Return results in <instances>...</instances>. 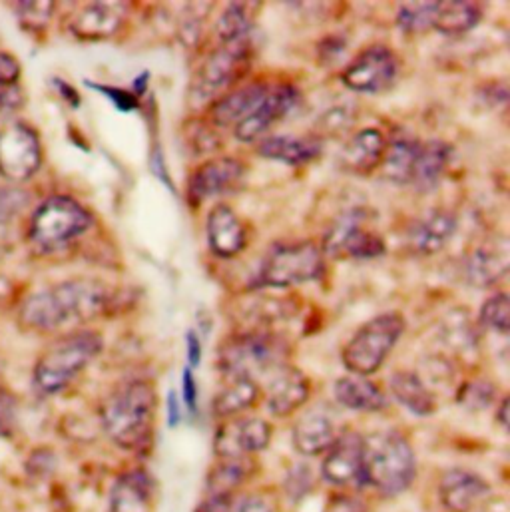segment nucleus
Here are the masks:
<instances>
[{
    "label": "nucleus",
    "instance_id": "8",
    "mask_svg": "<svg viewBox=\"0 0 510 512\" xmlns=\"http://www.w3.org/2000/svg\"><path fill=\"white\" fill-rule=\"evenodd\" d=\"M325 275V254L313 242L275 246L263 259L254 285L261 287H291L299 283L319 281Z\"/></svg>",
    "mask_w": 510,
    "mask_h": 512
},
{
    "label": "nucleus",
    "instance_id": "23",
    "mask_svg": "<svg viewBox=\"0 0 510 512\" xmlns=\"http://www.w3.org/2000/svg\"><path fill=\"white\" fill-rule=\"evenodd\" d=\"M323 142L317 136H269L257 146V154L287 166H305L317 160Z\"/></svg>",
    "mask_w": 510,
    "mask_h": 512
},
{
    "label": "nucleus",
    "instance_id": "7",
    "mask_svg": "<svg viewBox=\"0 0 510 512\" xmlns=\"http://www.w3.org/2000/svg\"><path fill=\"white\" fill-rule=\"evenodd\" d=\"M92 226L90 212L70 196H54L38 206L30 220L28 238L40 250H56Z\"/></svg>",
    "mask_w": 510,
    "mask_h": 512
},
{
    "label": "nucleus",
    "instance_id": "37",
    "mask_svg": "<svg viewBox=\"0 0 510 512\" xmlns=\"http://www.w3.org/2000/svg\"><path fill=\"white\" fill-rule=\"evenodd\" d=\"M481 327H487L495 333L507 335L510 327V299L507 293H495L491 295L479 313Z\"/></svg>",
    "mask_w": 510,
    "mask_h": 512
},
{
    "label": "nucleus",
    "instance_id": "44",
    "mask_svg": "<svg viewBox=\"0 0 510 512\" xmlns=\"http://www.w3.org/2000/svg\"><path fill=\"white\" fill-rule=\"evenodd\" d=\"M351 122H353L351 112H347V110H343V108H333V110H329L327 114H323V118H321V126H323L329 134H335V132H339V130H345Z\"/></svg>",
    "mask_w": 510,
    "mask_h": 512
},
{
    "label": "nucleus",
    "instance_id": "5",
    "mask_svg": "<svg viewBox=\"0 0 510 512\" xmlns=\"http://www.w3.org/2000/svg\"><path fill=\"white\" fill-rule=\"evenodd\" d=\"M405 317L399 311L381 313L363 323L343 349V365L359 377H369L385 363L405 331Z\"/></svg>",
    "mask_w": 510,
    "mask_h": 512
},
{
    "label": "nucleus",
    "instance_id": "50",
    "mask_svg": "<svg viewBox=\"0 0 510 512\" xmlns=\"http://www.w3.org/2000/svg\"><path fill=\"white\" fill-rule=\"evenodd\" d=\"M230 512H271L269 511V507L263 503V501H259V499H246L244 503H240L238 507H232Z\"/></svg>",
    "mask_w": 510,
    "mask_h": 512
},
{
    "label": "nucleus",
    "instance_id": "47",
    "mask_svg": "<svg viewBox=\"0 0 510 512\" xmlns=\"http://www.w3.org/2000/svg\"><path fill=\"white\" fill-rule=\"evenodd\" d=\"M186 343H188V361H190V367L194 369L202 361V341L196 331H188Z\"/></svg>",
    "mask_w": 510,
    "mask_h": 512
},
{
    "label": "nucleus",
    "instance_id": "25",
    "mask_svg": "<svg viewBox=\"0 0 510 512\" xmlns=\"http://www.w3.org/2000/svg\"><path fill=\"white\" fill-rule=\"evenodd\" d=\"M335 425L331 417L319 409L307 411L293 427V445L305 457H317L335 443Z\"/></svg>",
    "mask_w": 510,
    "mask_h": 512
},
{
    "label": "nucleus",
    "instance_id": "51",
    "mask_svg": "<svg viewBox=\"0 0 510 512\" xmlns=\"http://www.w3.org/2000/svg\"><path fill=\"white\" fill-rule=\"evenodd\" d=\"M168 423H170V427H176L180 423V405H178L174 391H170V395H168Z\"/></svg>",
    "mask_w": 510,
    "mask_h": 512
},
{
    "label": "nucleus",
    "instance_id": "21",
    "mask_svg": "<svg viewBox=\"0 0 510 512\" xmlns=\"http://www.w3.org/2000/svg\"><path fill=\"white\" fill-rule=\"evenodd\" d=\"M441 501L451 512H471L489 497V485L475 473L453 469L441 481Z\"/></svg>",
    "mask_w": 510,
    "mask_h": 512
},
{
    "label": "nucleus",
    "instance_id": "3",
    "mask_svg": "<svg viewBox=\"0 0 510 512\" xmlns=\"http://www.w3.org/2000/svg\"><path fill=\"white\" fill-rule=\"evenodd\" d=\"M415 473V453L401 433L385 431L363 439V483L381 495H401L413 483Z\"/></svg>",
    "mask_w": 510,
    "mask_h": 512
},
{
    "label": "nucleus",
    "instance_id": "14",
    "mask_svg": "<svg viewBox=\"0 0 510 512\" xmlns=\"http://www.w3.org/2000/svg\"><path fill=\"white\" fill-rule=\"evenodd\" d=\"M301 100V94L291 84H277L271 86L263 100L255 106L254 110L234 126L236 138L240 142H254L263 132H267L275 122L285 118Z\"/></svg>",
    "mask_w": 510,
    "mask_h": 512
},
{
    "label": "nucleus",
    "instance_id": "18",
    "mask_svg": "<svg viewBox=\"0 0 510 512\" xmlns=\"http://www.w3.org/2000/svg\"><path fill=\"white\" fill-rule=\"evenodd\" d=\"M455 232L457 216L451 210L435 208L409 228L407 244L419 256H435L451 242Z\"/></svg>",
    "mask_w": 510,
    "mask_h": 512
},
{
    "label": "nucleus",
    "instance_id": "24",
    "mask_svg": "<svg viewBox=\"0 0 510 512\" xmlns=\"http://www.w3.org/2000/svg\"><path fill=\"white\" fill-rule=\"evenodd\" d=\"M269 84L254 82L220 96L210 108V120L218 128L240 124L269 92Z\"/></svg>",
    "mask_w": 510,
    "mask_h": 512
},
{
    "label": "nucleus",
    "instance_id": "19",
    "mask_svg": "<svg viewBox=\"0 0 510 512\" xmlns=\"http://www.w3.org/2000/svg\"><path fill=\"white\" fill-rule=\"evenodd\" d=\"M309 393V379L299 369L281 365L271 373L267 385V409L275 417H287L309 399Z\"/></svg>",
    "mask_w": 510,
    "mask_h": 512
},
{
    "label": "nucleus",
    "instance_id": "22",
    "mask_svg": "<svg viewBox=\"0 0 510 512\" xmlns=\"http://www.w3.org/2000/svg\"><path fill=\"white\" fill-rule=\"evenodd\" d=\"M387 150V140L377 128L355 132L341 150L339 162L345 170L355 174H369L381 166Z\"/></svg>",
    "mask_w": 510,
    "mask_h": 512
},
{
    "label": "nucleus",
    "instance_id": "30",
    "mask_svg": "<svg viewBox=\"0 0 510 512\" xmlns=\"http://www.w3.org/2000/svg\"><path fill=\"white\" fill-rule=\"evenodd\" d=\"M393 397L413 415L429 417L437 411V401L433 393L427 389L423 379L413 371H397L391 381Z\"/></svg>",
    "mask_w": 510,
    "mask_h": 512
},
{
    "label": "nucleus",
    "instance_id": "29",
    "mask_svg": "<svg viewBox=\"0 0 510 512\" xmlns=\"http://www.w3.org/2000/svg\"><path fill=\"white\" fill-rule=\"evenodd\" d=\"M421 148V140L413 136H399L387 144L385 156L381 160L383 178L397 186H411L415 160Z\"/></svg>",
    "mask_w": 510,
    "mask_h": 512
},
{
    "label": "nucleus",
    "instance_id": "46",
    "mask_svg": "<svg viewBox=\"0 0 510 512\" xmlns=\"http://www.w3.org/2000/svg\"><path fill=\"white\" fill-rule=\"evenodd\" d=\"M184 401L190 411H196L198 405V389H196V379L192 369L184 371Z\"/></svg>",
    "mask_w": 510,
    "mask_h": 512
},
{
    "label": "nucleus",
    "instance_id": "9",
    "mask_svg": "<svg viewBox=\"0 0 510 512\" xmlns=\"http://www.w3.org/2000/svg\"><path fill=\"white\" fill-rule=\"evenodd\" d=\"M323 254L333 259H377L385 256V240L367 226V214L351 210L335 220L323 240Z\"/></svg>",
    "mask_w": 510,
    "mask_h": 512
},
{
    "label": "nucleus",
    "instance_id": "1",
    "mask_svg": "<svg viewBox=\"0 0 510 512\" xmlns=\"http://www.w3.org/2000/svg\"><path fill=\"white\" fill-rule=\"evenodd\" d=\"M108 301L110 287L102 281L70 279L30 295L20 309V321L34 331H54L98 317Z\"/></svg>",
    "mask_w": 510,
    "mask_h": 512
},
{
    "label": "nucleus",
    "instance_id": "35",
    "mask_svg": "<svg viewBox=\"0 0 510 512\" xmlns=\"http://www.w3.org/2000/svg\"><path fill=\"white\" fill-rule=\"evenodd\" d=\"M220 44L252 40V22L246 4L230 2L218 22Z\"/></svg>",
    "mask_w": 510,
    "mask_h": 512
},
{
    "label": "nucleus",
    "instance_id": "16",
    "mask_svg": "<svg viewBox=\"0 0 510 512\" xmlns=\"http://www.w3.org/2000/svg\"><path fill=\"white\" fill-rule=\"evenodd\" d=\"M510 267V246L507 236L483 240L467 257V281L475 287H491L505 279Z\"/></svg>",
    "mask_w": 510,
    "mask_h": 512
},
{
    "label": "nucleus",
    "instance_id": "40",
    "mask_svg": "<svg viewBox=\"0 0 510 512\" xmlns=\"http://www.w3.org/2000/svg\"><path fill=\"white\" fill-rule=\"evenodd\" d=\"M445 341L455 349H469L475 345L477 335L465 313L463 317L459 315L457 319H449L445 323Z\"/></svg>",
    "mask_w": 510,
    "mask_h": 512
},
{
    "label": "nucleus",
    "instance_id": "36",
    "mask_svg": "<svg viewBox=\"0 0 510 512\" xmlns=\"http://www.w3.org/2000/svg\"><path fill=\"white\" fill-rule=\"evenodd\" d=\"M441 2H405L397 12V26L405 34H417L433 28Z\"/></svg>",
    "mask_w": 510,
    "mask_h": 512
},
{
    "label": "nucleus",
    "instance_id": "31",
    "mask_svg": "<svg viewBox=\"0 0 510 512\" xmlns=\"http://www.w3.org/2000/svg\"><path fill=\"white\" fill-rule=\"evenodd\" d=\"M154 495V481L144 471L126 473L112 491V512H148Z\"/></svg>",
    "mask_w": 510,
    "mask_h": 512
},
{
    "label": "nucleus",
    "instance_id": "45",
    "mask_svg": "<svg viewBox=\"0 0 510 512\" xmlns=\"http://www.w3.org/2000/svg\"><path fill=\"white\" fill-rule=\"evenodd\" d=\"M343 50H345V38L331 34V36H327V38L319 44V58H321L323 62H333V60H337V56H339Z\"/></svg>",
    "mask_w": 510,
    "mask_h": 512
},
{
    "label": "nucleus",
    "instance_id": "43",
    "mask_svg": "<svg viewBox=\"0 0 510 512\" xmlns=\"http://www.w3.org/2000/svg\"><path fill=\"white\" fill-rule=\"evenodd\" d=\"M20 78V64L14 56L0 52V88L18 86Z\"/></svg>",
    "mask_w": 510,
    "mask_h": 512
},
{
    "label": "nucleus",
    "instance_id": "13",
    "mask_svg": "<svg viewBox=\"0 0 510 512\" xmlns=\"http://www.w3.org/2000/svg\"><path fill=\"white\" fill-rule=\"evenodd\" d=\"M246 180V166L236 158H218L202 164L188 182V200L194 206L230 194Z\"/></svg>",
    "mask_w": 510,
    "mask_h": 512
},
{
    "label": "nucleus",
    "instance_id": "2",
    "mask_svg": "<svg viewBox=\"0 0 510 512\" xmlns=\"http://www.w3.org/2000/svg\"><path fill=\"white\" fill-rule=\"evenodd\" d=\"M156 393L148 381H130L118 387L102 407V425L122 449L138 451L152 439Z\"/></svg>",
    "mask_w": 510,
    "mask_h": 512
},
{
    "label": "nucleus",
    "instance_id": "17",
    "mask_svg": "<svg viewBox=\"0 0 510 512\" xmlns=\"http://www.w3.org/2000/svg\"><path fill=\"white\" fill-rule=\"evenodd\" d=\"M323 477L331 485L363 483V437L357 433H347L335 439L329 455L323 461Z\"/></svg>",
    "mask_w": 510,
    "mask_h": 512
},
{
    "label": "nucleus",
    "instance_id": "27",
    "mask_svg": "<svg viewBox=\"0 0 510 512\" xmlns=\"http://www.w3.org/2000/svg\"><path fill=\"white\" fill-rule=\"evenodd\" d=\"M453 156L451 144L443 140H429L421 142L415 168H413V178L411 186L417 192H431L439 186L449 162Z\"/></svg>",
    "mask_w": 510,
    "mask_h": 512
},
{
    "label": "nucleus",
    "instance_id": "49",
    "mask_svg": "<svg viewBox=\"0 0 510 512\" xmlns=\"http://www.w3.org/2000/svg\"><path fill=\"white\" fill-rule=\"evenodd\" d=\"M327 512H367L365 511V507L361 505V503H357V501H353V499H347V497H339V499H335L329 507H327Z\"/></svg>",
    "mask_w": 510,
    "mask_h": 512
},
{
    "label": "nucleus",
    "instance_id": "4",
    "mask_svg": "<svg viewBox=\"0 0 510 512\" xmlns=\"http://www.w3.org/2000/svg\"><path fill=\"white\" fill-rule=\"evenodd\" d=\"M102 335L96 331H80L54 343L34 367V385L38 391L52 395L62 391L76 375H80L92 359L102 351Z\"/></svg>",
    "mask_w": 510,
    "mask_h": 512
},
{
    "label": "nucleus",
    "instance_id": "15",
    "mask_svg": "<svg viewBox=\"0 0 510 512\" xmlns=\"http://www.w3.org/2000/svg\"><path fill=\"white\" fill-rule=\"evenodd\" d=\"M271 441V427L267 421L250 417L220 427L214 447L222 459H244L248 453L263 451Z\"/></svg>",
    "mask_w": 510,
    "mask_h": 512
},
{
    "label": "nucleus",
    "instance_id": "11",
    "mask_svg": "<svg viewBox=\"0 0 510 512\" xmlns=\"http://www.w3.org/2000/svg\"><path fill=\"white\" fill-rule=\"evenodd\" d=\"M399 76L395 52L383 44H373L359 52L341 72V82L359 94H379L393 86Z\"/></svg>",
    "mask_w": 510,
    "mask_h": 512
},
{
    "label": "nucleus",
    "instance_id": "6",
    "mask_svg": "<svg viewBox=\"0 0 510 512\" xmlns=\"http://www.w3.org/2000/svg\"><path fill=\"white\" fill-rule=\"evenodd\" d=\"M287 345L271 331H248L228 339L220 349V369L228 379H254L285 365Z\"/></svg>",
    "mask_w": 510,
    "mask_h": 512
},
{
    "label": "nucleus",
    "instance_id": "20",
    "mask_svg": "<svg viewBox=\"0 0 510 512\" xmlns=\"http://www.w3.org/2000/svg\"><path fill=\"white\" fill-rule=\"evenodd\" d=\"M206 234H208L210 250L214 252V256L222 259L236 257L248 246V232L242 220L226 204H218L210 212L206 222Z\"/></svg>",
    "mask_w": 510,
    "mask_h": 512
},
{
    "label": "nucleus",
    "instance_id": "28",
    "mask_svg": "<svg viewBox=\"0 0 510 512\" xmlns=\"http://www.w3.org/2000/svg\"><path fill=\"white\" fill-rule=\"evenodd\" d=\"M333 393L343 407L353 411L375 413L387 407L385 393L367 377H359V375L341 377L335 381Z\"/></svg>",
    "mask_w": 510,
    "mask_h": 512
},
{
    "label": "nucleus",
    "instance_id": "38",
    "mask_svg": "<svg viewBox=\"0 0 510 512\" xmlns=\"http://www.w3.org/2000/svg\"><path fill=\"white\" fill-rule=\"evenodd\" d=\"M497 395V389L489 381H473L461 387L459 403L471 411L487 409Z\"/></svg>",
    "mask_w": 510,
    "mask_h": 512
},
{
    "label": "nucleus",
    "instance_id": "34",
    "mask_svg": "<svg viewBox=\"0 0 510 512\" xmlns=\"http://www.w3.org/2000/svg\"><path fill=\"white\" fill-rule=\"evenodd\" d=\"M248 477L246 459H222L208 477V497H232L234 489Z\"/></svg>",
    "mask_w": 510,
    "mask_h": 512
},
{
    "label": "nucleus",
    "instance_id": "33",
    "mask_svg": "<svg viewBox=\"0 0 510 512\" xmlns=\"http://www.w3.org/2000/svg\"><path fill=\"white\" fill-rule=\"evenodd\" d=\"M259 397V387L254 379L236 377L230 379V385L222 389L214 399L216 417H232L250 409Z\"/></svg>",
    "mask_w": 510,
    "mask_h": 512
},
{
    "label": "nucleus",
    "instance_id": "12",
    "mask_svg": "<svg viewBox=\"0 0 510 512\" xmlns=\"http://www.w3.org/2000/svg\"><path fill=\"white\" fill-rule=\"evenodd\" d=\"M42 164L40 140L26 124H10L0 130V176L8 182L30 180Z\"/></svg>",
    "mask_w": 510,
    "mask_h": 512
},
{
    "label": "nucleus",
    "instance_id": "48",
    "mask_svg": "<svg viewBox=\"0 0 510 512\" xmlns=\"http://www.w3.org/2000/svg\"><path fill=\"white\" fill-rule=\"evenodd\" d=\"M20 102H22V94L18 86L0 88V110H12L20 106Z\"/></svg>",
    "mask_w": 510,
    "mask_h": 512
},
{
    "label": "nucleus",
    "instance_id": "54",
    "mask_svg": "<svg viewBox=\"0 0 510 512\" xmlns=\"http://www.w3.org/2000/svg\"><path fill=\"white\" fill-rule=\"evenodd\" d=\"M148 76H150L148 72H146V74H140V78L134 82V84H136V86H134V90H136V94H134V96H136V98H138V96H140V94L146 90V82H148Z\"/></svg>",
    "mask_w": 510,
    "mask_h": 512
},
{
    "label": "nucleus",
    "instance_id": "39",
    "mask_svg": "<svg viewBox=\"0 0 510 512\" xmlns=\"http://www.w3.org/2000/svg\"><path fill=\"white\" fill-rule=\"evenodd\" d=\"M14 10L26 28L38 30L46 26L54 10V2H14Z\"/></svg>",
    "mask_w": 510,
    "mask_h": 512
},
{
    "label": "nucleus",
    "instance_id": "52",
    "mask_svg": "<svg viewBox=\"0 0 510 512\" xmlns=\"http://www.w3.org/2000/svg\"><path fill=\"white\" fill-rule=\"evenodd\" d=\"M56 84H58V88L62 90V94L68 98V102H72L74 106H78V96H76V92L66 84V82H60V80H56Z\"/></svg>",
    "mask_w": 510,
    "mask_h": 512
},
{
    "label": "nucleus",
    "instance_id": "26",
    "mask_svg": "<svg viewBox=\"0 0 510 512\" xmlns=\"http://www.w3.org/2000/svg\"><path fill=\"white\" fill-rule=\"evenodd\" d=\"M122 26V14L108 2H90L76 12L70 22V32L80 40L110 38Z\"/></svg>",
    "mask_w": 510,
    "mask_h": 512
},
{
    "label": "nucleus",
    "instance_id": "32",
    "mask_svg": "<svg viewBox=\"0 0 510 512\" xmlns=\"http://www.w3.org/2000/svg\"><path fill=\"white\" fill-rule=\"evenodd\" d=\"M483 18L477 2H441L433 28L445 36H461L473 30Z\"/></svg>",
    "mask_w": 510,
    "mask_h": 512
},
{
    "label": "nucleus",
    "instance_id": "53",
    "mask_svg": "<svg viewBox=\"0 0 510 512\" xmlns=\"http://www.w3.org/2000/svg\"><path fill=\"white\" fill-rule=\"evenodd\" d=\"M499 423L507 429L509 427V399H503L501 409H499Z\"/></svg>",
    "mask_w": 510,
    "mask_h": 512
},
{
    "label": "nucleus",
    "instance_id": "42",
    "mask_svg": "<svg viewBox=\"0 0 510 512\" xmlns=\"http://www.w3.org/2000/svg\"><path fill=\"white\" fill-rule=\"evenodd\" d=\"M86 84H88L90 88H94V90L106 94V96L110 98V102L116 104L122 112H132V110H136V108L140 106L138 98H136L132 92H128V90L112 88V86H100V84H92V82H86Z\"/></svg>",
    "mask_w": 510,
    "mask_h": 512
},
{
    "label": "nucleus",
    "instance_id": "41",
    "mask_svg": "<svg viewBox=\"0 0 510 512\" xmlns=\"http://www.w3.org/2000/svg\"><path fill=\"white\" fill-rule=\"evenodd\" d=\"M28 204V196L16 188H0V228L10 224Z\"/></svg>",
    "mask_w": 510,
    "mask_h": 512
},
{
    "label": "nucleus",
    "instance_id": "10",
    "mask_svg": "<svg viewBox=\"0 0 510 512\" xmlns=\"http://www.w3.org/2000/svg\"><path fill=\"white\" fill-rule=\"evenodd\" d=\"M252 58V40L220 44L200 66L194 80V94L210 100L226 88L234 86L248 70Z\"/></svg>",
    "mask_w": 510,
    "mask_h": 512
}]
</instances>
